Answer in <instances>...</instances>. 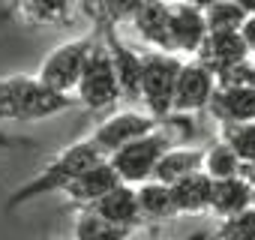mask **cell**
Wrapping results in <instances>:
<instances>
[{"label": "cell", "mask_w": 255, "mask_h": 240, "mask_svg": "<svg viewBox=\"0 0 255 240\" xmlns=\"http://www.w3.org/2000/svg\"><path fill=\"white\" fill-rule=\"evenodd\" d=\"M75 105L72 93H57L36 75L0 78V120H48Z\"/></svg>", "instance_id": "obj_1"}, {"label": "cell", "mask_w": 255, "mask_h": 240, "mask_svg": "<svg viewBox=\"0 0 255 240\" xmlns=\"http://www.w3.org/2000/svg\"><path fill=\"white\" fill-rule=\"evenodd\" d=\"M102 159H105V156L90 144V138L75 141V144L63 147L36 177H30L24 186H18V189L9 195L6 207L12 210V207H21V204H27V201H36V198H42V195H48V192H63L84 168H90V165H96V162H102Z\"/></svg>", "instance_id": "obj_2"}, {"label": "cell", "mask_w": 255, "mask_h": 240, "mask_svg": "<svg viewBox=\"0 0 255 240\" xmlns=\"http://www.w3.org/2000/svg\"><path fill=\"white\" fill-rule=\"evenodd\" d=\"M174 144V135L159 123L153 132L129 141V144H123L117 153L108 156V165L117 171L120 183H129V186H138L144 180L153 177V168L159 162V156Z\"/></svg>", "instance_id": "obj_3"}, {"label": "cell", "mask_w": 255, "mask_h": 240, "mask_svg": "<svg viewBox=\"0 0 255 240\" xmlns=\"http://www.w3.org/2000/svg\"><path fill=\"white\" fill-rule=\"evenodd\" d=\"M180 66L183 60L177 54H165V51L141 54V96L138 99H144L147 114L156 117L159 123L171 114V99H174Z\"/></svg>", "instance_id": "obj_4"}, {"label": "cell", "mask_w": 255, "mask_h": 240, "mask_svg": "<svg viewBox=\"0 0 255 240\" xmlns=\"http://www.w3.org/2000/svg\"><path fill=\"white\" fill-rule=\"evenodd\" d=\"M72 96L78 99V105H84L90 111H105L120 99L117 75H114V66H111V57H108L102 39H96V45L90 48Z\"/></svg>", "instance_id": "obj_5"}, {"label": "cell", "mask_w": 255, "mask_h": 240, "mask_svg": "<svg viewBox=\"0 0 255 240\" xmlns=\"http://www.w3.org/2000/svg\"><path fill=\"white\" fill-rule=\"evenodd\" d=\"M96 39H99V33H84V36H75V39L57 45L42 60L36 78L42 84H48L51 90H57V93H72L75 84H78V75H81V69L87 63V54L96 45Z\"/></svg>", "instance_id": "obj_6"}, {"label": "cell", "mask_w": 255, "mask_h": 240, "mask_svg": "<svg viewBox=\"0 0 255 240\" xmlns=\"http://www.w3.org/2000/svg\"><path fill=\"white\" fill-rule=\"evenodd\" d=\"M156 126H159V120L150 117L147 111H117V114H111L108 120H102V123L93 129L90 144L108 159V156L117 153L123 144H129V141H135V138L153 132Z\"/></svg>", "instance_id": "obj_7"}, {"label": "cell", "mask_w": 255, "mask_h": 240, "mask_svg": "<svg viewBox=\"0 0 255 240\" xmlns=\"http://www.w3.org/2000/svg\"><path fill=\"white\" fill-rule=\"evenodd\" d=\"M99 36H102V45H105V51L111 57L117 87H120V99H138L141 96V54L126 45L114 33V24H108L102 18H99Z\"/></svg>", "instance_id": "obj_8"}, {"label": "cell", "mask_w": 255, "mask_h": 240, "mask_svg": "<svg viewBox=\"0 0 255 240\" xmlns=\"http://www.w3.org/2000/svg\"><path fill=\"white\" fill-rule=\"evenodd\" d=\"M216 90V78L210 69H204L198 60H189L180 66L177 84H174V99H171V114H192L204 111L210 96Z\"/></svg>", "instance_id": "obj_9"}, {"label": "cell", "mask_w": 255, "mask_h": 240, "mask_svg": "<svg viewBox=\"0 0 255 240\" xmlns=\"http://www.w3.org/2000/svg\"><path fill=\"white\" fill-rule=\"evenodd\" d=\"M195 60L216 75V72H222V69H228V66H234L240 60H249V48L243 45V39H240L237 30L207 33L204 42L195 51Z\"/></svg>", "instance_id": "obj_10"}, {"label": "cell", "mask_w": 255, "mask_h": 240, "mask_svg": "<svg viewBox=\"0 0 255 240\" xmlns=\"http://www.w3.org/2000/svg\"><path fill=\"white\" fill-rule=\"evenodd\" d=\"M207 36V24H204V12L189 6V3H174L168 6V39H171V51H186L195 54L198 45Z\"/></svg>", "instance_id": "obj_11"}, {"label": "cell", "mask_w": 255, "mask_h": 240, "mask_svg": "<svg viewBox=\"0 0 255 240\" xmlns=\"http://www.w3.org/2000/svg\"><path fill=\"white\" fill-rule=\"evenodd\" d=\"M84 210H90V213H96V216L114 222V225L132 228V231L141 225V213H138V201H135V186H129V183L114 186L111 192H105L99 201L87 204Z\"/></svg>", "instance_id": "obj_12"}, {"label": "cell", "mask_w": 255, "mask_h": 240, "mask_svg": "<svg viewBox=\"0 0 255 240\" xmlns=\"http://www.w3.org/2000/svg\"><path fill=\"white\" fill-rule=\"evenodd\" d=\"M207 111L219 123H246L255 120V87H216Z\"/></svg>", "instance_id": "obj_13"}, {"label": "cell", "mask_w": 255, "mask_h": 240, "mask_svg": "<svg viewBox=\"0 0 255 240\" xmlns=\"http://www.w3.org/2000/svg\"><path fill=\"white\" fill-rule=\"evenodd\" d=\"M135 33L150 42L156 51L174 54L171 51V39H168V3L165 0H141V6L135 9V15L129 18Z\"/></svg>", "instance_id": "obj_14"}, {"label": "cell", "mask_w": 255, "mask_h": 240, "mask_svg": "<svg viewBox=\"0 0 255 240\" xmlns=\"http://www.w3.org/2000/svg\"><path fill=\"white\" fill-rule=\"evenodd\" d=\"M114 186H120V177H117V171L108 165V159H102V162L84 168L63 192H66L75 204H84V207H87V204L99 201L105 192H111Z\"/></svg>", "instance_id": "obj_15"}, {"label": "cell", "mask_w": 255, "mask_h": 240, "mask_svg": "<svg viewBox=\"0 0 255 240\" xmlns=\"http://www.w3.org/2000/svg\"><path fill=\"white\" fill-rule=\"evenodd\" d=\"M168 189H171V201H174L177 216H180V213H204V210L210 207L213 180H210L204 171H192V174L180 177L177 183H171Z\"/></svg>", "instance_id": "obj_16"}, {"label": "cell", "mask_w": 255, "mask_h": 240, "mask_svg": "<svg viewBox=\"0 0 255 240\" xmlns=\"http://www.w3.org/2000/svg\"><path fill=\"white\" fill-rule=\"evenodd\" d=\"M201 162H204V147H168V150L159 156V162H156L150 180L171 186V183H177L180 177H186V174H192V171H201Z\"/></svg>", "instance_id": "obj_17"}, {"label": "cell", "mask_w": 255, "mask_h": 240, "mask_svg": "<svg viewBox=\"0 0 255 240\" xmlns=\"http://www.w3.org/2000/svg\"><path fill=\"white\" fill-rule=\"evenodd\" d=\"M252 207V189L240 180V177H225V180H213L210 189V213L219 219H228L234 213H243Z\"/></svg>", "instance_id": "obj_18"}, {"label": "cell", "mask_w": 255, "mask_h": 240, "mask_svg": "<svg viewBox=\"0 0 255 240\" xmlns=\"http://www.w3.org/2000/svg\"><path fill=\"white\" fill-rule=\"evenodd\" d=\"M135 201H138L141 219H150V222L177 219V210H174V201H171V189L165 183H156V180L138 183L135 186Z\"/></svg>", "instance_id": "obj_19"}, {"label": "cell", "mask_w": 255, "mask_h": 240, "mask_svg": "<svg viewBox=\"0 0 255 240\" xmlns=\"http://www.w3.org/2000/svg\"><path fill=\"white\" fill-rule=\"evenodd\" d=\"M18 15L33 21V24H57L63 27L72 21V6L75 0H18Z\"/></svg>", "instance_id": "obj_20"}, {"label": "cell", "mask_w": 255, "mask_h": 240, "mask_svg": "<svg viewBox=\"0 0 255 240\" xmlns=\"http://www.w3.org/2000/svg\"><path fill=\"white\" fill-rule=\"evenodd\" d=\"M132 228H123V225H114L90 210H81L75 216V228H72V237L75 240H129Z\"/></svg>", "instance_id": "obj_21"}, {"label": "cell", "mask_w": 255, "mask_h": 240, "mask_svg": "<svg viewBox=\"0 0 255 240\" xmlns=\"http://www.w3.org/2000/svg\"><path fill=\"white\" fill-rule=\"evenodd\" d=\"M222 144H228L240 162H255V120L225 123L222 126Z\"/></svg>", "instance_id": "obj_22"}, {"label": "cell", "mask_w": 255, "mask_h": 240, "mask_svg": "<svg viewBox=\"0 0 255 240\" xmlns=\"http://www.w3.org/2000/svg\"><path fill=\"white\" fill-rule=\"evenodd\" d=\"M237 168H240V159L234 156V150L228 144H213L204 150V162H201V171L210 177V180H225V177H237Z\"/></svg>", "instance_id": "obj_23"}, {"label": "cell", "mask_w": 255, "mask_h": 240, "mask_svg": "<svg viewBox=\"0 0 255 240\" xmlns=\"http://www.w3.org/2000/svg\"><path fill=\"white\" fill-rule=\"evenodd\" d=\"M246 12L231 3V0H216L213 6L204 9V24H207V33H222V30H240Z\"/></svg>", "instance_id": "obj_24"}, {"label": "cell", "mask_w": 255, "mask_h": 240, "mask_svg": "<svg viewBox=\"0 0 255 240\" xmlns=\"http://www.w3.org/2000/svg\"><path fill=\"white\" fill-rule=\"evenodd\" d=\"M213 237L216 240H255V207L234 213L228 219H219Z\"/></svg>", "instance_id": "obj_25"}, {"label": "cell", "mask_w": 255, "mask_h": 240, "mask_svg": "<svg viewBox=\"0 0 255 240\" xmlns=\"http://www.w3.org/2000/svg\"><path fill=\"white\" fill-rule=\"evenodd\" d=\"M216 87H255V63L252 60H240L222 72L213 75Z\"/></svg>", "instance_id": "obj_26"}, {"label": "cell", "mask_w": 255, "mask_h": 240, "mask_svg": "<svg viewBox=\"0 0 255 240\" xmlns=\"http://www.w3.org/2000/svg\"><path fill=\"white\" fill-rule=\"evenodd\" d=\"M138 6L141 0H96V15L108 24H117V21H129Z\"/></svg>", "instance_id": "obj_27"}, {"label": "cell", "mask_w": 255, "mask_h": 240, "mask_svg": "<svg viewBox=\"0 0 255 240\" xmlns=\"http://www.w3.org/2000/svg\"><path fill=\"white\" fill-rule=\"evenodd\" d=\"M237 33H240L243 45H246V48H249V54H252V51H255V15H246Z\"/></svg>", "instance_id": "obj_28"}, {"label": "cell", "mask_w": 255, "mask_h": 240, "mask_svg": "<svg viewBox=\"0 0 255 240\" xmlns=\"http://www.w3.org/2000/svg\"><path fill=\"white\" fill-rule=\"evenodd\" d=\"M237 177L255 192V162H240V168H237Z\"/></svg>", "instance_id": "obj_29"}, {"label": "cell", "mask_w": 255, "mask_h": 240, "mask_svg": "<svg viewBox=\"0 0 255 240\" xmlns=\"http://www.w3.org/2000/svg\"><path fill=\"white\" fill-rule=\"evenodd\" d=\"M231 3H237L246 15H255V0H231Z\"/></svg>", "instance_id": "obj_30"}, {"label": "cell", "mask_w": 255, "mask_h": 240, "mask_svg": "<svg viewBox=\"0 0 255 240\" xmlns=\"http://www.w3.org/2000/svg\"><path fill=\"white\" fill-rule=\"evenodd\" d=\"M180 3H189V6H195V9H201V12H204L207 6H213V3H216V0H180Z\"/></svg>", "instance_id": "obj_31"}, {"label": "cell", "mask_w": 255, "mask_h": 240, "mask_svg": "<svg viewBox=\"0 0 255 240\" xmlns=\"http://www.w3.org/2000/svg\"><path fill=\"white\" fill-rule=\"evenodd\" d=\"M207 237H213V231H195V234H189L183 240H207Z\"/></svg>", "instance_id": "obj_32"}, {"label": "cell", "mask_w": 255, "mask_h": 240, "mask_svg": "<svg viewBox=\"0 0 255 240\" xmlns=\"http://www.w3.org/2000/svg\"><path fill=\"white\" fill-rule=\"evenodd\" d=\"M252 207H255V192H252Z\"/></svg>", "instance_id": "obj_33"}, {"label": "cell", "mask_w": 255, "mask_h": 240, "mask_svg": "<svg viewBox=\"0 0 255 240\" xmlns=\"http://www.w3.org/2000/svg\"><path fill=\"white\" fill-rule=\"evenodd\" d=\"M12 3H18V0H12Z\"/></svg>", "instance_id": "obj_34"}, {"label": "cell", "mask_w": 255, "mask_h": 240, "mask_svg": "<svg viewBox=\"0 0 255 240\" xmlns=\"http://www.w3.org/2000/svg\"><path fill=\"white\" fill-rule=\"evenodd\" d=\"M252 63H255V60H252Z\"/></svg>", "instance_id": "obj_35"}]
</instances>
